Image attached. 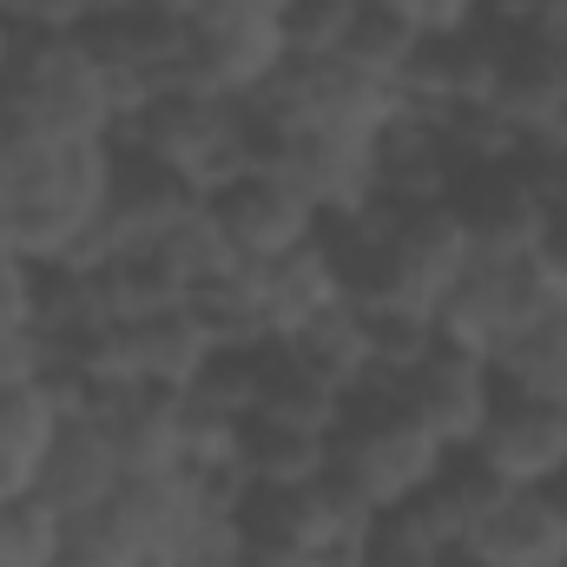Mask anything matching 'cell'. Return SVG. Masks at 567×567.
Wrapping results in <instances>:
<instances>
[{"label": "cell", "instance_id": "3", "mask_svg": "<svg viewBox=\"0 0 567 567\" xmlns=\"http://www.w3.org/2000/svg\"><path fill=\"white\" fill-rule=\"evenodd\" d=\"M0 113L27 140H113L120 93L113 73L80 47V33H13L0 73Z\"/></svg>", "mask_w": 567, "mask_h": 567}, {"label": "cell", "instance_id": "18", "mask_svg": "<svg viewBox=\"0 0 567 567\" xmlns=\"http://www.w3.org/2000/svg\"><path fill=\"white\" fill-rule=\"evenodd\" d=\"M475 567H567V508L555 488H508L468 535Z\"/></svg>", "mask_w": 567, "mask_h": 567}, {"label": "cell", "instance_id": "21", "mask_svg": "<svg viewBox=\"0 0 567 567\" xmlns=\"http://www.w3.org/2000/svg\"><path fill=\"white\" fill-rule=\"evenodd\" d=\"M205 515H212V502H205V488H198L192 468H172V475H126V488H120L113 508H106V522H113L126 542L152 548V555H178V548L205 528Z\"/></svg>", "mask_w": 567, "mask_h": 567}, {"label": "cell", "instance_id": "16", "mask_svg": "<svg viewBox=\"0 0 567 567\" xmlns=\"http://www.w3.org/2000/svg\"><path fill=\"white\" fill-rule=\"evenodd\" d=\"M370 515L323 475V482H297V488H251L245 508H238V528L251 548H271V555H310L350 528H363Z\"/></svg>", "mask_w": 567, "mask_h": 567}, {"label": "cell", "instance_id": "23", "mask_svg": "<svg viewBox=\"0 0 567 567\" xmlns=\"http://www.w3.org/2000/svg\"><path fill=\"white\" fill-rule=\"evenodd\" d=\"M337 303H350V297H343V278H337V265H330V251H323V231H317V245H303V251L265 265L271 343H297V337H303L310 323H323Z\"/></svg>", "mask_w": 567, "mask_h": 567}, {"label": "cell", "instance_id": "36", "mask_svg": "<svg viewBox=\"0 0 567 567\" xmlns=\"http://www.w3.org/2000/svg\"><path fill=\"white\" fill-rule=\"evenodd\" d=\"M290 0H198V13H245V20H284Z\"/></svg>", "mask_w": 567, "mask_h": 567}, {"label": "cell", "instance_id": "4", "mask_svg": "<svg viewBox=\"0 0 567 567\" xmlns=\"http://www.w3.org/2000/svg\"><path fill=\"white\" fill-rule=\"evenodd\" d=\"M113 145H133L145 158L185 172L198 192H218L225 178L251 172V165H245V120H238V106L218 100V93H198V86H185V80L152 86L140 106L120 120Z\"/></svg>", "mask_w": 567, "mask_h": 567}, {"label": "cell", "instance_id": "2", "mask_svg": "<svg viewBox=\"0 0 567 567\" xmlns=\"http://www.w3.org/2000/svg\"><path fill=\"white\" fill-rule=\"evenodd\" d=\"M442 468H449V449L396 403L390 383L357 390L343 403V423L330 429V482L363 515H390L416 502L423 488H435Z\"/></svg>", "mask_w": 567, "mask_h": 567}, {"label": "cell", "instance_id": "38", "mask_svg": "<svg viewBox=\"0 0 567 567\" xmlns=\"http://www.w3.org/2000/svg\"><path fill=\"white\" fill-rule=\"evenodd\" d=\"M7 7H13V0H0V13H7Z\"/></svg>", "mask_w": 567, "mask_h": 567}, {"label": "cell", "instance_id": "17", "mask_svg": "<svg viewBox=\"0 0 567 567\" xmlns=\"http://www.w3.org/2000/svg\"><path fill=\"white\" fill-rule=\"evenodd\" d=\"M218 350L225 343L205 330V317L192 303H165V310H145V317L120 323V377L126 383H152V390L185 396Z\"/></svg>", "mask_w": 567, "mask_h": 567}, {"label": "cell", "instance_id": "28", "mask_svg": "<svg viewBox=\"0 0 567 567\" xmlns=\"http://www.w3.org/2000/svg\"><path fill=\"white\" fill-rule=\"evenodd\" d=\"M416 47H423V27H416L396 0H363L337 53H343L350 66L377 73V80H403L410 60H416Z\"/></svg>", "mask_w": 567, "mask_h": 567}, {"label": "cell", "instance_id": "24", "mask_svg": "<svg viewBox=\"0 0 567 567\" xmlns=\"http://www.w3.org/2000/svg\"><path fill=\"white\" fill-rule=\"evenodd\" d=\"M60 423H66V410H60V396L47 383L0 390V502L40 488V468L53 455Z\"/></svg>", "mask_w": 567, "mask_h": 567}, {"label": "cell", "instance_id": "25", "mask_svg": "<svg viewBox=\"0 0 567 567\" xmlns=\"http://www.w3.org/2000/svg\"><path fill=\"white\" fill-rule=\"evenodd\" d=\"M245 475H251V488L323 482L330 475V435L323 429H297V423H271V416H245Z\"/></svg>", "mask_w": 567, "mask_h": 567}, {"label": "cell", "instance_id": "13", "mask_svg": "<svg viewBox=\"0 0 567 567\" xmlns=\"http://www.w3.org/2000/svg\"><path fill=\"white\" fill-rule=\"evenodd\" d=\"M488 106L522 133H548L567 106V47L495 13V80H488Z\"/></svg>", "mask_w": 567, "mask_h": 567}, {"label": "cell", "instance_id": "32", "mask_svg": "<svg viewBox=\"0 0 567 567\" xmlns=\"http://www.w3.org/2000/svg\"><path fill=\"white\" fill-rule=\"evenodd\" d=\"M53 567H172V555H152L140 542H126L106 515H93V522L66 528V548H60Z\"/></svg>", "mask_w": 567, "mask_h": 567}, {"label": "cell", "instance_id": "22", "mask_svg": "<svg viewBox=\"0 0 567 567\" xmlns=\"http://www.w3.org/2000/svg\"><path fill=\"white\" fill-rule=\"evenodd\" d=\"M343 390L330 377H317L290 343H265L258 350V383H251V416H271V423H297V429H330L343 423Z\"/></svg>", "mask_w": 567, "mask_h": 567}, {"label": "cell", "instance_id": "29", "mask_svg": "<svg viewBox=\"0 0 567 567\" xmlns=\"http://www.w3.org/2000/svg\"><path fill=\"white\" fill-rule=\"evenodd\" d=\"M66 515L47 495H7L0 502V567H53L66 548Z\"/></svg>", "mask_w": 567, "mask_h": 567}, {"label": "cell", "instance_id": "10", "mask_svg": "<svg viewBox=\"0 0 567 567\" xmlns=\"http://www.w3.org/2000/svg\"><path fill=\"white\" fill-rule=\"evenodd\" d=\"M462 455H475L508 488H555L567 475V410L548 396L495 383V410L475 435V449H462Z\"/></svg>", "mask_w": 567, "mask_h": 567}, {"label": "cell", "instance_id": "37", "mask_svg": "<svg viewBox=\"0 0 567 567\" xmlns=\"http://www.w3.org/2000/svg\"><path fill=\"white\" fill-rule=\"evenodd\" d=\"M555 495H561V508H567V475H561V482H555Z\"/></svg>", "mask_w": 567, "mask_h": 567}, {"label": "cell", "instance_id": "20", "mask_svg": "<svg viewBox=\"0 0 567 567\" xmlns=\"http://www.w3.org/2000/svg\"><path fill=\"white\" fill-rule=\"evenodd\" d=\"M284 178L317 205V218H357L377 205V158H370V140H343V133H297L290 152L278 165Z\"/></svg>", "mask_w": 567, "mask_h": 567}, {"label": "cell", "instance_id": "5", "mask_svg": "<svg viewBox=\"0 0 567 567\" xmlns=\"http://www.w3.org/2000/svg\"><path fill=\"white\" fill-rule=\"evenodd\" d=\"M548 303H555V290L535 271V251H522V258H488V251H475V265H468V271L455 278V290L435 303V337H442L449 350H468V357H482V363L495 370V357H502Z\"/></svg>", "mask_w": 567, "mask_h": 567}, {"label": "cell", "instance_id": "1", "mask_svg": "<svg viewBox=\"0 0 567 567\" xmlns=\"http://www.w3.org/2000/svg\"><path fill=\"white\" fill-rule=\"evenodd\" d=\"M113 140H13L0 172V225L27 265H66L100 231Z\"/></svg>", "mask_w": 567, "mask_h": 567}, {"label": "cell", "instance_id": "7", "mask_svg": "<svg viewBox=\"0 0 567 567\" xmlns=\"http://www.w3.org/2000/svg\"><path fill=\"white\" fill-rule=\"evenodd\" d=\"M290 66V47H284L278 20H245V13H192V33H185V60H178V80L198 86V93H218L231 106L258 100L271 80Z\"/></svg>", "mask_w": 567, "mask_h": 567}, {"label": "cell", "instance_id": "6", "mask_svg": "<svg viewBox=\"0 0 567 567\" xmlns=\"http://www.w3.org/2000/svg\"><path fill=\"white\" fill-rule=\"evenodd\" d=\"M258 100H271L284 120H297V126H310V133H343V140H377V133L403 113V86H396V80H377V73H363V66H350L343 53L290 60Z\"/></svg>", "mask_w": 567, "mask_h": 567}, {"label": "cell", "instance_id": "34", "mask_svg": "<svg viewBox=\"0 0 567 567\" xmlns=\"http://www.w3.org/2000/svg\"><path fill=\"white\" fill-rule=\"evenodd\" d=\"M423 33H462V27H475L482 13H488V0H396Z\"/></svg>", "mask_w": 567, "mask_h": 567}, {"label": "cell", "instance_id": "15", "mask_svg": "<svg viewBox=\"0 0 567 567\" xmlns=\"http://www.w3.org/2000/svg\"><path fill=\"white\" fill-rule=\"evenodd\" d=\"M86 416L106 429V442L120 449L126 475H172V468H185V396L178 390L113 383V390H93Z\"/></svg>", "mask_w": 567, "mask_h": 567}, {"label": "cell", "instance_id": "14", "mask_svg": "<svg viewBox=\"0 0 567 567\" xmlns=\"http://www.w3.org/2000/svg\"><path fill=\"white\" fill-rule=\"evenodd\" d=\"M449 212L462 218L468 245L488 251V258L535 251V238L548 225V205H542V192L528 185V172L515 158H502V165H462L455 185H449Z\"/></svg>", "mask_w": 567, "mask_h": 567}, {"label": "cell", "instance_id": "35", "mask_svg": "<svg viewBox=\"0 0 567 567\" xmlns=\"http://www.w3.org/2000/svg\"><path fill=\"white\" fill-rule=\"evenodd\" d=\"M535 271L555 290V303H567V212H548V225L535 238Z\"/></svg>", "mask_w": 567, "mask_h": 567}, {"label": "cell", "instance_id": "11", "mask_svg": "<svg viewBox=\"0 0 567 567\" xmlns=\"http://www.w3.org/2000/svg\"><path fill=\"white\" fill-rule=\"evenodd\" d=\"M198 212H205V192L185 172L145 158L133 145H113V185H106V212H100V231H106L113 258L158 245L165 231H178Z\"/></svg>", "mask_w": 567, "mask_h": 567}, {"label": "cell", "instance_id": "33", "mask_svg": "<svg viewBox=\"0 0 567 567\" xmlns=\"http://www.w3.org/2000/svg\"><path fill=\"white\" fill-rule=\"evenodd\" d=\"M40 330V265L0 258V343Z\"/></svg>", "mask_w": 567, "mask_h": 567}, {"label": "cell", "instance_id": "31", "mask_svg": "<svg viewBox=\"0 0 567 567\" xmlns=\"http://www.w3.org/2000/svg\"><path fill=\"white\" fill-rule=\"evenodd\" d=\"M357 7H363V0H290L284 20H278L290 60H323V53H337L343 33H350V20H357Z\"/></svg>", "mask_w": 567, "mask_h": 567}, {"label": "cell", "instance_id": "9", "mask_svg": "<svg viewBox=\"0 0 567 567\" xmlns=\"http://www.w3.org/2000/svg\"><path fill=\"white\" fill-rule=\"evenodd\" d=\"M185 33H192V13H178L172 0H113V7L80 20V47L113 80H126L133 93H152V86L178 80Z\"/></svg>", "mask_w": 567, "mask_h": 567}, {"label": "cell", "instance_id": "27", "mask_svg": "<svg viewBox=\"0 0 567 567\" xmlns=\"http://www.w3.org/2000/svg\"><path fill=\"white\" fill-rule=\"evenodd\" d=\"M317 377H330L343 396H357V390H370L377 383V357H370V330H363V310L357 303H337L323 323H310L297 343H290Z\"/></svg>", "mask_w": 567, "mask_h": 567}, {"label": "cell", "instance_id": "19", "mask_svg": "<svg viewBox=\"0 0 567 567\" xmlns=\"http://www.w3.org/2000/svg\"><path fill=\"white\" fill-rule=\"evenodd\" d=\"M120 488H126V468H120V449L106 442V429L93 416H66L33 495H47L66 522H93V515L113 508Z\"/></svg>", "mask_w": 567, "mask_h": 567}, {"label": "cell", "instance_id": "26", "mask_svg": "<svg viewBox=\"0 0 567 567\" xmlns=\"http://www.w3.org/2000/svg\"><path fill=\"white\" fill-rule=\"evenodd\" d=\"M495 383L528 390V396H548V403L567 410V303H548V310L495 357Z\"/></svg>", "mask_w": 567, "mask_h": 567}, {"label": "cell", "instance_id": "12", "mask_svg": "<svg viewBox=\"0 0 567 567\" xmlns=\"http://www.w3.org/2000/svg\"><path fill=\"white\" fill-rule=\"evenodd\" d=\"M390 390L449 455L475 449V435H482L488 410H495V370L482 357H468V350H449V343H435L423 363L410 377H396Z\"/></svg>", "mask_w": 567, "mask_h": 567}, {"label": "cell", "instance_id": "30", "mask_svg": "<svg viewBox=\"0 0 567 567\" xmlns=\"http://www.w3.org/2000/svg\"><path fill=\"white\" fill-rule=\"evenodd\" d=\"M363 330H370V357H377V383H396L423 363L429 350L442 343L435 337V317L410 310V303H383V310H363Z\"/></svg>", "mask_w": 567, "mask_h": 567}, {"label": "cell", "instance_id": "8", "mask_svg": "<svg viewBox=\"0 0 567 567\" xmlns=\"http://www.w3.org/2000/svg\"><path fill=\"white\" fill-rule=\"evenodd\" d=\"M205 212L225 231V245L238 258H251V265L290 258V251L317 245V231H323L317 205L284 172H238V178H225L218 192H205Z\"/></svg>", "mask_w": 567, "mask_h": 567}]
</instances>
